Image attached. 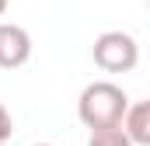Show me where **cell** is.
<instances>
[{"instance_id":"cell-3","label":"cell","mask_w":150,"mask_h":146,"mask_svg":"<svg viewBox=\"0 0 150 146\" xmlns=\"http://www.w3.org/2000/svg\"><path fill=\"white\" fill-rule=\"evenodd\" d=\"M28 59H32V35L14 21H0V70H18Z\"/></svg>"},{"instance_id":"cell-5","label":"cell","mask_w":150,"mask_h":146,"mask_svg":"<svg viewBox=\"0 0 150 146\" xmlns=\"http://www.w3.org/2000/svg\"><path fill=\"white\" fill-rule=\"evenodd\" d=\"M87 146H133V143H129L126 129H122L119 122H112V125H94Z\"/></svg>"},{"instance_id":"cell-7","label":"cell","mask_w":150,"mask_h":146,"mask_svg":"<svg viewBox=\"0 0 150 146\" xmlns=\"http://www.w3.org/2000/svg\"><path fill=\"white\" fill-rule=\"evenodd\" d=\"M7 4H11V0H0V18L7 14Z\"/></svg>"},{"instance_id":"cell-2","label":"cell","mask_w":150,"mask_h":146,"mask_svg":"<svg viewBox=\"0 0 150 146\" xmlns=\"http://www.w3.org/2000/svg\"><path fill=\"white\" fill-rule=\"evenodd\" d=\"M91 59L105 73H129L140 63V45L129 32H101L91 45Z\"/></svg>"},{"instance_id":"cell-6","label":"cell","mask_w":150,"mask_h":146,"mask_svg":"<svg viewBox=\"0 0 150 146\" xmlns=\"http://www.w3.org/2000/svg\"><path fill=\"white\" fill-rule=\"evenodd\" d=\"M14 136V118H11V111L0 105V143H7Z\"/></svg>"},{"instance_id":"cell-9","label":"cell","mask_w":150,"mask_h":146,"mask_svg":"<svg viewBox=\"0 0 150 146\" xmlns=\"http://www.w3.org/2000/svg\"><path fill=\"white\" fill-rule=\"evenodd\" d=\"M0 146H4V143H0Z\"/></svg>"},{"instance_id":"cell-8","label":"cell","mask_w":150,"mask_h":146,"mask_svg":"<svg viewBox=\"0 0 150 146\" xmlns=\"http://www.w3.org/2000/svg\"><path fill=\"white\" fill-rule=\"evenodd\" d=\"M35 146H52V143H35Z\"/></svg>"},{"instance_id":"cell-1","label":"cell","mask_w":150,"mask_h":146,"mask_svg":"<svg viewBox=\"0 0 150 146\" xmlns=\"http://www.w3.org/2000/svg\"><path fill=\"white\" fill-rule=\"evenodd\" d=\"M129 108V94L112 84V80H94V84H87L84 91H80V98H77V118L87 125V129H94V125H112L119 122L122 115Z\"/></svg>"},{"instance_id":"cell-4","label":"cell","mask_w":150,"mask_h":146,"mask_svg":"<svg viewBox=\"0 0 150 146\" xmlns=\"http://www.w3.org/2000/svg\"><path fill=\"white\" fill-rule=\"evenodd\" d=\"M119 125L126 129V136H129L133 146H150V105H147V101L129 105L126 115L119 118Z\"/></svg>"}]
</instances>
